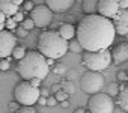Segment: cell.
Masks as SVG:
<instances>
[{"instance_id":"obj_2","label":"cell","mask_w":128,"mask_h":113,"mask_svg":"<svg viewBox=\"0 0 128 113\" xmlns=\"http://www.w3.org/2000/svg\"><path fill=\"white\" fill-rule=\"evenodd\" d=\"M17 71L23 77V80H30V78L44 80L50 72V66L47 65V59L44 54L32 50V51H26L23 58L18 59Z\"/></svg>"},{"instance_id":"obj_36","label":"cell","mask_w":128,"mask_h":113,"mask_svg":"<svg viewBox=\"0 0 128 113\" xmlns=\"http://www.w3.org/2000/svg\"><path fill=\"white\" fill-rule=\"evenodd\" d=\"M36 102H39L41 106H47V96L39 95V98H38V101H36Z\"/></svg>"},{"instance_id":"obj_10","label":"cell","mask_w":128,"mask_h":113,"mask_svg":"<svg viewBox=\"0 0 128 113\" xmlns=\"http://www.w3.org/2000/svg\"><path fill=\"white\" fill-rule=\"evenodd\" d=\"M112 23L116 33H119L120 36H128V8L119 9L118 14L112 18Z\"/></svg>"},{"instance_id":"obj_20","label":"cell","mask_w":128,"mask_h":113,"mask_svg":"<svg viewBox=\"0 0 128 113\" xmlns=\"http://www.w3.org/2000/svg\"><path fill=\"white\" fill-rule=\"evenodd\" d=\"M11 54L14 56V58H15L17 60H18V59H21V58H23V56L26 54V48H24V45H15Z\"/></svg>"},{"instance_id":"obj_4","label":"cell","mask_w":128,"mask_h":113,"mask_svg":"<svg viewBox=\"0 0 128 113\" xmlns=\"http://www.w3.org/2000/svg\"><path fill=\"white\" fill-rule=\"evenodd\" d=\"M82 62H83V65L88 70H92V71H104L112 64V53L108 51V48L94 50V51L86 50V53H83V60Z\"/></svg>"},{"instance_id":"obj_1","label":"cell","mask_w":128,"mask_h":113,"mask_svg":"<svg viewBox=\"0 0 128 113\" xmlns=\"http://www.w3.org/2000/svg\"><path fill=\"white\" fill-rule=\"evenodd\" d=\"M114 26L110 18L100 14H86L76 27V36L83 50H104L114 41Z\"/></svg>"},{"instance_id":"obj_30","label":"cell","mask_w":128,"mask_h":113,"mask_svg":"<svg viewBox=\"0 0 128 113\" xmlns=\"http://www.w3.org/2000/svg\"><path fill=\"white\" fill-rule=\"evenodd\" d=\"M65 74H66V80H74V78H77V71H76V70L66 71Z\"/></svg>"},{"instance_id":"obj_35","label":"cell","mask_w":128,"mask_h":113,"mask_svg":"<svg viewBox=\"0 0 128 113\" xmlns=\"http://www.w3.org/2000/svg\"><path fill=\"white\" fill-rule=\"evenodd\" d=\"M29 82H30V83H32L33 86H36V88H39V84H41V82H42V80H41V78H30Z\"/></svg>"},{"instance_id":"obj_38","label":"cell","mask_w":128,"mask_h":113,"mask_svg":"<svg viewBox=\"0 0 128 113\" xmlns=\"http://www.w3.org/2000/svg\"><path fill=\"white\" fill-rule=\"evenodd\" d=\"M48 94H50L48 89H39V95H42V96H48Z\"/></svg>"},{"instance_id":"obj_44","label":"cell","mask_w":128,"mask_h":113,"mask_svg":"<svg viewBox=\"0 0 128 113\" xmlns=\"http://www.w3.org/2000/svg\"><path fill=\"white\" fill-rule=\"evenodd\" d=\"M2 29H5V23H0V30Z\"/></svg>"},{"instance_id":"obj_26","label":"cell","mask_w":128,"mask_h":113,"mask_svg":"<svg viewBox=\"0 0 128 113\" xmlns=\"http://www.w3.org/2000/svg\"><path fill=\"white\" fill-rule=\"evenodd\" d=\"M27 33H29V30H26L24 27H15V36L17 38H26L27 36Z\"/></svg>"},{"instance_id":"obj_27","label":"cell","mask_w":128,"mask_h":113,"mask_svg":"<svg viewBox=\"0 0 128 113\" xmlns=\"http://www.w3.org/2000/svg\"><path fill=\"white\" fill-rule=\"evenodd\" d=\"M18 112H21V113H36V108L33 106H21L18 108Z\"/></svg>"},{"instance_id":"obj_28","label":"cell","mask_w":128,"mask_h":113,"mask_svg":"<svg viewBox=\"0 0 128 113\" xmlns=\"http://www.w3.org/2000/svg\"><path fill=\"white\" fill-rule=\"evenodd\" d=\"M9 68H11V64H9L8 58H3L2 60H0V70H2V71H8Z\"/></svg>"},{"instance_id":"obj_14","label":"cell","mask_w":128,"mask_h":113,"mask_svg":"<svg viewBox=\"0 0 128 113\" xmlns=\"http://www.w3.org/2000/svg\"><path fill=\"white\" fill-rule=\"evenodd\" d=\"M18 11V5L14 0H0V12H3L6 17H12Z\"/></svg>"},{"instance_id":"obj_31","label":"cell","mask_w":128,"mask_h":113,"mask_svg":"<svg viewBox=\"0 0 128 113\" xmlns=\"http://www.w3.org/2000/svg\"><path fill=\"white\" fill-rule=\"evenodd\" d=\"M116 77L119 78V82H125V80H128V74H126V71H119Z\"/></svg>"},{"instance_id":"obj_39","label":"cell","mask_w":128,"mask_h":113,"mask_svg":"<svg viewBox=\"0 0 128 113\" xmlns=\"http://www.w3.org/2000/svg\"><path fill=\"white\" fill-rule=\"evenodd\" d=\"M59 89H60V84H57V83H56V84H53V86H51V90H53V92H57V90H59Z\"/></svg>"},{"instance_id":"obj_6","label":"cell","mask_w":128,"mask_h":113,"mask_svg":"<svg viewBox=\"0 0 128 113\" xmlns=\"http://www.w3.org/2000/svg\"><path fill=\"white\" fill-rule=\"evenodd\" d=\"M88 108L90 113H112L114 108V104L108 94H104L100 90L90 95L88 101Z\"/></svg>"},{"instance_id":"obj_37","label":"cell","mask_w":128,"mask_h":113,"mask_svg":"<svg viewBox=\"0 0 128 113\" xmlns=\"http://www.w3.org/2000/svg\"><path fill=\"white\" fill-rule=\"evenodd\" d=\"M8 107H9V110H18V108H20L17 101H14V102H9V104H8Z\"/></svg>"},{"instance_id":"obj_23","label":"cell","mask_w":128,"mask_h":113,"mask_svg":"<svg viewBox=\"0 0 128 113\" xmlns=\"http://www.w3.org/2000/svg\"><path fill=\"white\" fill-rule=\"evenodd\" d=\"M15 27H17V21H15L12 17H6V20H5V29L12 30V29H15Z\"/></svg>"},{"instance_id":"obj_33","label":"cell","mask_w":128,"mask_h":113,"mask_svg":"<svg viewBox=\"0 0 128 113\" xmlns=\"http://www.w3.org/2000/svg\"><path fill=\"white\" fill-rule=\"evenodd\" d=\"M12 18H14V20L17 21V23H21V21L24 20V18H23V12H20V11H17V12H15V14L12 15Z\"/></svg>"},{"instance_id":"obj_12","label":"cell","mask_w":128,"mask_h":113,"mask_svg":"<svg viewBox=\"0 0 128 113\" xmlns=\"http://www.w3.org/2000/svg\"><path fill=\"white\" fill-rule=\"evenodd\" d=\"M76 0H45V5L53 11V12H66L71 9Z\"/></svg>"},{"instance_id":"obj_11","label":"cell","mask_w":128,"mask_h":113,"mask_svg":"<svg viewBox=\"0 0 128 113\" xmlns=\"http://www.w3.org/2000/svg\"><path fill=\"white\" fill-rule=\"evenodd\" d=\"M96 11L102 17H107V18H113L118 11H119V5L116 0H98L96 3Z\"/></svg>"},{"instance_id":"obj_34","label":"cell","mask_w":128,"mask_h":113,"mask_svg":"<svg viewBox=\"0 0 128 113\" xmlns=\"http://www.w3.org/2000/svg\"><path fill=\"white\" fill-rule=\"evenodd\" d=\"M118 5H119V9H125L128 8V0H116Z\"/></svg>"},{"instance_id":"obj_18","label":"cell","mask_w":128,"mask_h":113,"mask_svg":"<svg viewBox=\"0 0 128 113\" xmlns=\"http://www.w3.org/2000/svg\"><path fill=\"white\" fill-rule=\"evenodd\" d=\"M60 88L65 90L68 95H74V92H76V86H74L72 80H63V82L60 83Z\"/></svg>"},{"instance_id":"obj_40","label":"cell","mask_w":128,"mask_h":113,"mask_svg":"<svg viewBox=\"0 0 128 113\" xmlns=\"http://www.w3.org/2000/svg\"><path fill=\"white\" fill-rule=\"evenodd\" d=\"M59 102H60V106H62V107H68V106H70L68 100H63V101H59Z\"/></svg>"},{"instance_id":"obj_3","label":"cell","mask_w":128,"mask_h":113,"mask_svg":"<svg viewBox=\"0 0 128 113\" xmlns=\"http://www.w3.org/2000/svg\"><path fill=\"white\" fill-rule=\"evenodd\" d=\"M38 51L45 58H51L54 60L60 59L68 51V41L63 39L59 32L45 30L38 38Z\"/></svg>"},{"instance_id":"obj_45","label":"cell","mask_w":128,"mask_h":113,"mask_svg":"<svg viewBox=\"0 0 128 113\" xmlns=\"http://www.w3.org/2000/svg\"><path fill=\"white\" fill-rule=\"evenodd\" d=\"M126 74H128V71H126Z\"/></svg>"},{"instance_id":"obj_8","label":"cell","mask_w":128,"mask_h":113,"mask_svg":"<svg viewBox=\"0 0 128 113\" xmlns=\"http://www.w3.org/2000/svg\"><path fill=\"white\" fill-rule=\"evenodd\" d=\"M30 18L33 20L36 27H48L53 21V11L47 6V5H38L33 6V9L30 11Z\"/></svg>"},{"instance_id":"obj_43","label":"cell","mask_w":128,"mask_h":113,"mask_svg":"<svg viewBox=\"0 0 128 113\" xmlns=\"http://www.w3.org/2000/svg\"><path fill=\"white\" fill-rule=\"evenodd\" d=\"M14 2H15L18 6H20V5H23V2H24V0H14Z\"/></svg>"},{"instance_id":"obj_41","label":"cell","mask_w":128,"mask_h":113,"mask_svg":"<svg viewBox=\"0 0 128 113\" xmlns=\"http://www.w3.org/2000/svg\"><path fill=\"white\" fill-rule=\"evenodd\" d=\"M5 20H6V15L3 12H0V23H5Z\"/></svg>"},{"instance_id":"obj_17","label":"cell","mask_w":128,"mask_h":113,"mask_svg":"<svg viewBox=\"0 0 128 113\" xmlns=\"http://www.w3.org/2000/svg\"><path fill=\"white\" fill-rule=\"evenodd\" d=\"M96 3L98 0H83L82 2V9L84 14H95L96 11Z\"/></svg>"},{"instance_id":"obj_7","label":"cell","mask_w":128,"mask_h":113,"mask_svg":"<svg viewBox=\"0 0 128 113\" xmlns=\"http://www.w3.org/2000/svg\"><path fill=\"white\" fill-rule=\"evenodd\" d=\"M104 76L101 74V71H86L82 78H80V86H82V90L84 94H95V92H100L102 88H104Z\"/></svg>"},{"instance_id":"obj_25","label":"cell","mask_w":128,"mask_h":113,"mask_svg":"<svg viewBox=\"0 0 128 113\" xmlns=\"http://www.w3.org/2000/svg\"><path fill=\"white\" fill-rule=\"evenodd\" d=\"M53 71H54V74H65L66 66L63 64H56V65H53Z\"/></svg>"},{"instance_id":"obj_15","label":"cell","mask_w":128,"mask_h":113,"mask_svg":"<svg viewBox=\"0 0 128 113\" xmlns=\"http://www.w3.org/2000/svg\"><path fill=\"white\" fill-rule=\"evenodd\" d=\"M59 35H60L63 39L70 41V39H72V38L76 36V27H74L72 24H70V23H65V24H62V26L59 27Z\"/></svg>"},{"instance_id":"obj_5","label":"cell","mask_w":128,"mask_h":113,"mask_svg":"<svg viewBox=\"0 0 128 113\" xmlns=\"http://www.w3.org/2000/svg\"><path fill=\"white\" fill-rule=\"evenodd\" d=\"M14 96L15 101L21 106H33L39 98V88L33 86L29 80H23L15 86Z\"/></svg>"},{"instance_id":"obj_13","label":"cell","mask_w":128,"mask_h":113,"mask_svg":"<svg viewBox=\"0 0 128 113\" xmlns=\"http://www.w3.org/2000/svg\"><path fill=\"white\" fill-rule=\"evenodd\" d=\"M112 53V60L114 64H124L128 60V42H124V44H119Z\"/></svg>"},{"instance_id":"obj_19","label":"cell","mask_w":128,"mask_h":113,"mask_svg":"<svg viewBox=\"0 0 128 113\" xmlns=\"http://www.w3.org/2000/svg\"><path fill=\"white\" fill-rule=\"evenodd\" d=\"M71 42H68V50H71V53H83V47L80 45V42L76 39H70Z\"/></svg>"},{"instance_id":"obj_42","label":"cell","mask_w":128,"mask_h":113,"mask_svg":"<svg viewBox=\"0 0 128 113\" xmlns=\"http://www.w3.org/2000/svg\"><path fill=\"white\" fill-rule=\"evenodd\" d=\"M76 113H84V108L83 107H78V108H76Z\"/></svg>"},{"instance_id":"obj_21","label":"cell","mask_w":128,"mask_h":113,"mask_svg":"<svg viewBox=\"0 0 128 113\" xmlns=\"http://www.w3.org/2000/svg\"><path fill=\"white\" fill-rule=\"evenodd\" d=\"M118 92H119V84L118 83H108L107 84V94L110 95V96H114V95H118Z\"/></svg>"},{"instance_id":"obj_32","label":"cell","mask_w":128,"mask_h":113,"mask_svg":"<svg viewBox=\"0 0 128 113\" xmlns=\"http://www.w3.org/2000/svg\"><path fill=\"white\" fill-rule=\"evenodd\" d=\"M56 104H57V100H56V96H54V95L47 98V106H48V107H54Z\"/></svg>"},{"instance_id":"obj_22","label":"cell","mask_w":128,"mask_h":113,"mask_svg":"<svg viewBox=\"0 0 128 113\" xmlns=\"http://www.w3.org/2000/svg\"><path fill=\"white\" fill-rule=\"evenodd\" d=\"M54 96H56V100H57V101H63V100H68V96H70V95H68L65 90L60 88L57 92H54Z\"/></svg>"},{"instance_id":"obj_16","label":"cell","mask_w":128,"mask_h":113,"mask_svg":"<svg viewBox=\"0 0 128 113\" xmlns=\"http://www.w3.org/2000/svg\"><path fill=\"white\" fill-rule=\"evenodd\" d=\"M118 95H119V101H118L119 102V107L122 110L128 112V86H124L122 89H119Z\"/></svg>"},{"instance_id":"obj_9","label":"cell","mask_w":128,"mask_h":113,"mask_svg":"<svg viewBox=\"0 0 128 113\" xmlns=\"http://www.w3.org/2000/svg\"><path fill=\"white\" fill-rule=\"evenodd\" d=\"M17 45V36L6 29L0 30V59L9 58L14 47Z\"/></svg>"},{"instance_id":"obj_24","label":"cell","mask_w":128,"mask_h":113,"mask_svg":"<svg viewBox=\"0 0 128 113\" xmlns=\"http://www.w3.org/2000/svg\"><path fill=\"white\" fill-rule=\"evenodd\" d=\"M21 27H24L26 30H30V29H35V23L32 18H24L21 21Z\"/></svg>"},{"instance_id":"obj_29","label":"cell","mask_w":128,"mask_h":113,"mask_svg":"<svg viewBox=\"0 0 128 113\" xmlns=\"http://www.w3.org/2000/svg\"><path fill=\"white\" fill-rule=\"evenodd\" d=\"M33 6H35V3L32 2V0H26V2H23V8H24L26 11H32Z\"/></svg>"}]
</instances>
